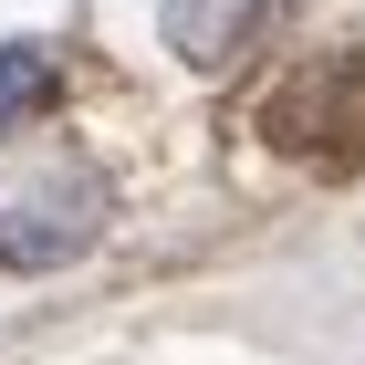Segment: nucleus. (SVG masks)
I'll use <instances>...</instances> for the list:
<instances>
[{
    "label": "nucleus",
    "mask_w": 365,
    "mask_h": 365,
    "mask_svg": "<svg viewBox=\"0 0 365 365\" xmlns=\"http://www.w3.org/2000/svg\"><path fill=\"white\" fill-rule=\"evenodd\" d=\"M115 230V168L53 125H0V272H73Z\"/></svg>",
    "instance_id": "obj_1"
},
{
    "label": "nucleus",
    "mask_w": 365,
    "mask_h": 365,
    "mask_svg": "<svg viewBox=\"0 0 365 365\" xmlns=\"http://www.w3.org/2000/svg\"><path fill=\"white\" fill-rule=\"evenodd\" d=\"M251 125H261L272 157H292V168L355 178V168H365V42H334V53L282 63L272 94L251 105Z\"/></svg>",
    "instance_id": "obj_2"
},
{
    "label": "nucleus",
    "mask_w": 365,
    "mask_h": 365,
    "mask_svg": "<svg viewBox=\"0 0 365 365\" xmlns=\"http://www.w3.org/2000/svg\"><path fill=\"white\" fill-rule=\"evenodd\" d=\"M292 0H157V42H168L188 73H230V63L272 42V21Z\"/></svg>",
    "instance_id": "obj_3"
},
{
    "label": "nucleus",
    "mask_w": 365,
    "mask_h": 365,
    "mask_svg": "<svg viewBox=\"0 0 365 365\" xmlns=\"http://www.w3.org/2000/svg\"><path fill=\"white\" fill-rule=\"evenodd\" d=\"M63 94L53 42H0V125H42V105Z\"/></svg>",
    "instance_id": "obj_4"
}]
</instances>
